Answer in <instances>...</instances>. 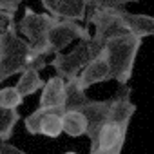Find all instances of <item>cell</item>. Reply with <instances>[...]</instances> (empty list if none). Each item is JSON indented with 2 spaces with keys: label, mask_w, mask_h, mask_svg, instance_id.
<instances>
[{
  "label": "cell",
  "mask_w": 154,
  "mask_h": 154,
  "mask_svg": "<svg viewBox=\"0 0 154 154\" xmlns=\"http://www.w3.org/2000/svg\"><path fill=\"white\" fill-rule=\"evenodd\" d=\"M141 42H143V38H140L129 31L107 40L102 53L105 54V58L109 62L111 80H116L120 85L129 84L132 71H134L136 56H138L140 47H141Z\"/></svg>",
  "instance_id": "cell-1"
},
{
  "label": "cell",
  "mask_w": 154,
  "mask_h": 154,
  "mask_svg": "<svg viewBox=\"0 0 154 154\" xmlns=\"http://www.w3.org/2000/svg\"><path fill=\"white\" fill-rule=\"evenodd\" d=\"M0 36H2V58H0V84H2L29 67L31 47L27 40L18 35L17 22L0 33Z\"/></svg>",
  "instance_id": "cell-2"
},
{
  "label": "cell",
  "mask_w": 154,
  "mask_h": 154,
  "mask_svg": "<svg viewBox=\"0 0 154 154\" xmlns=\"http://www.w3.org/2000/svg\"><path fill=\"white\" fill-rule=\"evenodd\" d=\"M118 9H100V8H96V9H93V11H89L85 15V20H84L85 27L89 24L94 26V35L89 40V47H91V56L93 58L98 56L103 51L107 40H111L112 36L122 35V33L127 31Z\"/></svg>",
  "instance_id": "cell-3"
},
{
  "label": "cell",
  "mask_w": 154,
  "mask_h": 154,
  "mask_svg": "<svg viewBox=\"0 0 154 154\" xmlns=\"http://www.w3.org/2000/svg\"><path fill=\"white\" fill-rule=\"evenodd\" d=\"M58 18H54L49 13H36L31 8L24 9V17L17 22V29L22 36H26L31 53L33 54H40L45 56V47H47V36L51 27L56 24Z\"/></svg>",
  "instance_id": "cell-4"
},
{
  "label": "cell",
  "mask_w": 154,
  "mask_h": 154,
  "mask_svg": "<svg viewBox=\"0 0 154 154\" xmlns=\"http://www.w3.org/2000/svg\"><path fill=\"white\" fill-rule=\"evenodd\" d=\"M63 107H38L24 118V127L31 136L44 134L47 138H58L63 134L62 116Z\"/></svg>",
  "instance_id": "cell-5"
},
{
  "label": "cell",
  "mask_w": 154,
  "mask_h": 154,
  "mask_svg": "<svg viewBox=\"0 0 154 154\" xmlns=\"http://www.w3.org/2000/svg\"><path fill=\"white\" fill-rule=\"evenodd\" d=\"M93 60L91 56V47H89V40H78L72 47V51L69 53H56L54 58L51 60V67L56 71V76L63 80L74 78L78 76L80 71Z\"/></svg>",
  "instance_id": "cell-6"
},
{
  "label": "cell",
  "mask_w": 154,
  "mask_h": 154,
  "mask_svg": "<svg viewBox=\"0 0 154 154\" xmlns=\"http://www.w3.org/2000/svg\"><path fill=\"white\" fill-rule=\"evenodd\" d=\"M76 40H91V33L85 26H80V22L74 20H62L58 18L56 24L51 27L49 36H47V47H45V54H56L62 53L69 44L76 42Z\"/></svg>",
  "instance_id": "cell-7"
},
{
  "label": "cell",
  "mask_w": 154,
  "mask_h": 154,
  "mask_svg": "<svg viewBox=\"0 0 154 154\" xmlns=\"http://www.w3.org/2000/svg\"><path fill=\"white\" fill-rule=\"evenodd\" d=\"M127 131H129V125L118 123L114 120H107L102 125L96 136V141L91 143V150H112L122 154L127 140Z\"/></svg>",
  "instance_id": "cell-8"
},
{
  "label": "cell",
  "mask_w": 154,
  "mask_h": 154,
  "mask_svg": "<svg viewBox=\"0 0 154 154\" xmlns=\"http://www.w3.org/2000/svg\"><path fill=\"white\" fill-rule=\"evenodd\" d=\"M109 111H111V98L109 100H87V103L82 107V112L87 120V132L85 136L89 138L91 143L96 141V136L102 129V125L109 120Z\"/></svg>",
  "instance_id": "cell-9"
},
{
  "label": "cell",
  "mask_w": 154,
  "mask_h": 154,
  "mask_svg": "<svg viewBox=\"0 0 154 154\" xmlns=\"http://www.w3.org/2000/svg\"><path fill=\"white\" fill-rule=\"evenodd\" d=\"M45 13L53 15L54 18L62 20H74V22H84L87 8L84 0H40Z\"/></svg>",
  "instance_id": "cell-10"
},
{
  "label": "cell",
  "mask_w": 154,
  "mask_h": 154,
  "mask_svg": "<svg viewBox=\"0 0 154 154\" xmlns=\"http://www.w3.org/2000/svg\"><path fill=\"white\" fill-rule=\"evenodd\" d=\"M78 85L82 89H89L94 84H102V82H109L111 80V69H109V62L105 58L103 53H100L98 56H94L82 71L76 76Z\"/></svg>",
  "instance_id": "cell-11"
},
{
  "label": "cell",
  "mask_w": 154,
  "mask_h": 154,
  "mask_svg": "<svg viewBox=\"0 0 154 154\" xmlns=\"http://www.w3.org/2000/svg\"><path fill=\"white\" fill-rule=\"evenodd\" d=\"M120 17L127 27L129 33L140 36V38H147V36H154V17L150 15H140V13H131L123 8L118 9Z\"/></svg>",
  "instance_id": "cell-12"
},
{
  "label": "cell",
  "mask_w": 154,
  "mask_h": 154,
  "mask_svg": "<svg viewBox=\"0 0 154 154\" xmlns=\"http://www.w3.org/2000/svg\"><path fill=\"white\" fill-rule=\"evenodd\" d=\"M63 102H65V80L54 74L42 87L40 105L42 107H63Z\"/></svg>",
  "instance_id": "cell-13"
},
{
  "label": "cell",
  "mask_w": 154,
  "mask_h": 154,
  "mask_svg": "<svg viewBox=\"0 0 154 154\" xmlns=\"http://www.w3.org/2000/svg\"><path fill=\"white\" fill-rule=\"evenodd\" d=\"M87 94L85 89L78 85V80L69 78L65 80V102H63V111H82V107L87 103Z\"/></svg>",
  "instance_id": "cell-14"
},
{
  "label": "cell",
  "mask_w": 154,
  "mask_h": 154,
  "mask_svg": "<svg viewBox=\"0 0 154 154\" xmlns=\"http://www.w3.org/2000/svg\"><path fill=\"white\" fill-rule=\"evenodd\" d=\"M44 84H45V82L40 78V71L27 67V69H24V71L20 72V78H18V82L15 84V87H17V91L22 94V98H27V96L35 94L36 91H40V89L44 87Z\"/></svg>",
  "instance_id": "cell-15"
},
{
  "label": "cell",
  "mask_w": 154,
  "mask_h": 154,
  "mask_svg": "<svg viewBox=\"0 0 154 154\" xmlns=\"http://www.w3.org/2000/svg\"><path fill=\"white\" fill-rule=\"evenodd\" d=\"M62 127L63 134L71 138H80L87 132V120L82 111H65L62 116Z\"/></svg>",
  "instance_id": "cell-16"
},
{
  "label": "cell",
  "mask_w": 154,
  "mask_h": 154,
  "mask_svg": "<svg viewBox=\"0 0 154 154\" xmlns=\"http://www.w3.org/2000/svg\"><path fill=\"white\" fill-rule=\"evenodd\" d=\"M20 122V112L17 109L0 107V140L9 141L15 131V125Z\"/></svg>",
  "instance_id": "cell-17"
},
{
  "label": "cell",
  "mask_w": 154,
  "mask_h": 154,
  "mask_svg": "<svg viewBox=\"0 0 154 154\" xmlns=\"http://www.w3.org/2000/svg\"><path fill=\"white\" fill-rule=\"evenodd\" d=\"M24 103L22 94L17 91L15 85H8L0 89V107L4 109H18Z\"/></svg>",
  "instance_id": "cell-18"
},
{
  "label": "cell",
  "mask_w": 154,
  "mask_h": 154,
  "mask_svg": "<svg viewBox=\"0 0 154 154\" xmlns=\"http://www.w3.org/2000/svg\"><path fill=\"white\" fill-rule=\"evenodd\" d=\"M131 2H140V0H84L87 13L96 9V8H100V9H118V8H123Z\"/></svg>",
  "instance_id": "cell-19"
},
{
  "label": "cell",
  "mask_w": 154,
  "mask_h": 154,
  "mask_svg": "<svg viewBox=\"0 0 154 154\" xmlns=\"http://www.w3.org/2000/svg\"><path fill=\"white\" fill-rule=\"evenodd\" d=\"M11 24H15V13H9V11L0 9V33L6 31Z\"/></svg>",
  "instance_id": "cell-20"
},
{
  "label": "cell",
  "mask_w": 154,
  "mask_h": 154,
  "mask_svg": "<svg viewBox=\"0 0 154 154\" xmlns=\"http://www.w3.org/2000/svg\"><path fill=\"white\" fill-rule=\"evenodd\" d=\"M0 154H27V152H24L22 149H18L17 145H13L9 141L0 140Z\"/></svg>",
  "instance_id": "cell-21"
},
{
  "label": "cell",
  "mask_w": 154,
  "mask_h": 154,
  "mask_svg": "<svg viewBox=\"0 0 154 154\" xmlns=\"http://www.w3.org/2000/svg\"><path fill=\"white\" fill-rule=\"evenodd\" d=\"M22 2L24 0H0V9L9 11V13H17Z\"/></svg>",
  "instance_id": "cell-22"
},
{
  "label": "cell",
  "mask_w": 154,
  "mask_h": 154,
  "mask_svg": "<svg viewBox=\"0 0 154 154\" xmlns=\"http://www.w3.org/2000/svg\"><path fill=\"white\" fill-rule=\"evenodd\" d=\"M89 154H118V152H112V150H89Z\"/></svg>",
  "instance_id": "cell-23"
},
{
  "label": "cell",
  "mask_w": 154,
  "mask_h": 154,
  "mask_svg": "<svg viewBox=\"0 0 154 154\" xmlns=\"http://www.w3.org/2000/svg\"><path fill=\"white\" fill-rule=\"evenodd\" d=\"M0 58H2V36H0Z\"/></svg>",
  "instance_id": "cell-24"
},
{
  "label": "cell",
  "mask_w": 154,
  "mask_h": 154,
  "mask_svg": "<svg viewBox=\"0 0 154 154\" xmlns=\"http://www.w3.org/2000/svg\"><path fill=\"white\" fill-rule=\"evenodd\" d=\"M63 154H78V152H72V150H67V152H63Z\"/></svg>",
  "instance_id": "cell-25"
}]
</instances>
